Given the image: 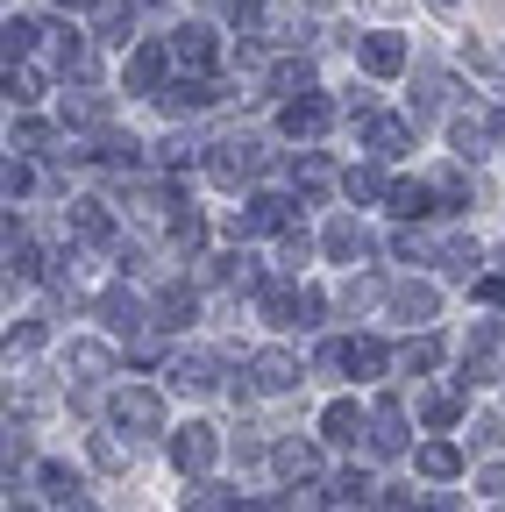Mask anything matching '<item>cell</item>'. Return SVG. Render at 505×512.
<instances>
[{
	"mask_svg": "<svg viewBox=\"0 0 505 512\" xmlns=\"http://www.w3.org/2000/svg\"><path fill=\"white\" fill-rule=\"evenodd\" d=\"M72 370L93 384V377H107V370H114V356H107L100 342H72Z\"/></svg>",
	"mask_w": 505,
	"mask_h": 512,
	"instance_id": "obj_35",
	"label": "cell"
},
{
	"mask_svg": "<svg viewBox=\"0 0 505 512\" xmlns=\"http://www.w3.org/2000/svg\"><path fill=\"white\" fill-rule=\"evenodd\" d=\"M434 192H441V207H470V178H463V171H441Z\"/></svg>",
	"mask_w": 505,
	"mask_h": 512,
	"instance_id": "obj_43",
	"label": "cell"
},
{
	"mask_svg": "<svg viewBox=\"0 0 505 512\" xmlns=\"http://www.w3.org/2000/svg\"><path fill=\"white\" fill-rule=\"evenodd\" d=\"M285 264H306V228H285Z\"/></svg>",
	"mask_w": 505,
	"mask_h": 512,
	"instance_id": "obj_51",
	"label": "cell"
},
{
	"mask_svg": "<svg viewBox=\"0 0 505 512\" xmlns=\"http://www.w3.org/2000/svg\"><path fill=\"white\" fill-rule=\"evenodd\" d=\"M321 434H328L335 448H356V434H370V420H363V406H356V399H335V406L321 413Z\"/></svg>",
	"mask_w": 505,
	"mask_h": 512,
	"instance_id": "obj_17",
	"label": "cell"
},
{
	"mask_svg": "<svg viewBox=\"0 0 505 512\" xmlns=\"http://www.w3.org/2000/svg\"><path fill=\"white\" fill-rule=\"evenodd\" d=\"M114 427L121 434H157L164 427V399L150 392V384H129V392L114 399Z\"/></svg>",
	"mask_w": 505,
	"mask_h": 512,
	"instance_id": "obj_6",
	"label": "cell"
},
{
	"mask_svg": "<svg viewBox=\"0 0 505 512\" xmlns=\"http://www.w3.org/2000/svg\"><path fill=\"white\" fill-rule=\"evenodd\" d=\"M57 8H93V0H57Z\"/></svg>",
	"mask_w": 505,
	"mask_h": 512,
	"instance_id": "obj_53",
	"label": "cell"
},
{
	"mask_svg": "<svg viewBox=\"0 0 505 512\" xmlns=\"http://www.w3.org/2000/svg\"><path fill=\"white\" fill-rule=\"evenodd\" d=\"M370 491H377V484H370V477H363V470H342V477H335V484H328V505H335V512H349V505H363V498H370Z\"/></svg>",
	"mask_w": 505,
	"mask_h": 512,
	"instance_id": "obj_33",
	"label": "cell"
},
{
	"mask_svg": "<svg viewBox=\"0 0 505 512\" xmlns=\"http://www.w3.org/2000/svg\"><path fill=\"white\" fill-rule=\"evenodd\" d=\"M157 164H164V171H185V164H193V143H185V136L157 143Z\"/></svg>",
	"mask_w": 505,
	"mask_h": 512,
	"instance_id": "obj_44",
	"label": "cell"
},
{
	"mask_svg": "<svg viewBox=\"0 0 505 512\" xmlns=\"http://www.w3.org/2000/svg\"><path fill=\"white\" fill-rule=\"evenodd\" d=\"M399 363L420 377V370H434V363H441V342H434V335H420V342H406V349H399Z\"/></svg>",
	"mask_w": 505,
	"mask_h": 512,
	"instance_id": "obj_39",
	"label": "cell"
},
{
	"mask_svg": "<svg viewBox=\"0 0 505 512\" xmlns=\"http://www.w3.org/2000/svg\"><path fill=\"white\" fill-rule=\"evenodd\" d=\"M356 57H363V72H370V79H399V72H406V36L377 29V36L356 43Z\"/></svg>",
	"mask_w": 505,
	"mask_h": 512,
	"instance_id": "obj_10",
	"label": "cell"
},
{
	"mask_svg": "<svg viewBox=\"0 0 505 512\" xmlns=\"http://www.w3.org/2000/svg\"><path fill=\"white\" fill-rule=\"evenodd\" d=\"M363 143L377 157H406L413 150V121L406 114H363Z\"/></svg>",
	"mask_w": 505,
	"mask_h": 512,
	"instance_id": "obj_12",
	"label": "cell"
},
{
	"mask_svg": "<svg viewBox=\"0 0 505 512\" xmlns=\"http://www.w3.org/2000/svg\"><path fill=\"white\" fill-rule=\"evenodd\" d=\"M249 377H257V392H292V384H299V356L292 349H257V356H249Z\"/></svg>",
	"mask_w": 505,
	"mask_h": 512,
	"instance_id": "obj_14",
	"label": "cell"
},
{
	"mask_svg": "<svg viewBox=\"0 0 505 512\" xmlns=\"http://www.w3.org/2000/svg\"><path fill=\"white\" fill-rule=\"evenodd\" d=\"M0 185H8V207H15V200H22V192L36 185V171H29L22 157H8V178H0Z\"/></svg>",
	"mask_w": 505,
	"mask_h": 512,
	"instance_id": "obj_45",
	"label": "cell"
},
{
	"mask_svg": "<svg viewBox=\"0 0 505 512\" xmlns=\"http://www.w3.org/2000/svg\"><path fill=\"white\" fill-rule=\"evenodd\" d=\"M171 57L185 64V72H214V36L200 22H185V29H171Z\"/></svg>",
	"mask_w": 505,
	"mask_h": 512,
	"instance_id": "obj_16",
	"label": "cell"
},
{
	"mask_svg": "<svg viewBox=\"0 0 505 512\" xmlns=\"http://www.w3.org/2000/svg\"><path fill=\"white\" fill-rule=\"evenodd\" d=\"M449 143H456V157H484V150L498 143V114H484V107L456 114V121H449Z\"/></svg>",
	"mask_w": 505,
	"mask_h": 512,
	"instance_id": "obj_11",
	"label": "cell"
},
{
	"mask_svg": "<svg viewBox=\"0 0 505 512\" xmlns=\"http://www.w3.org/2000/svg\"><path fill=\"white\" fill-rule=\"evenodd\" d=\"M370 448H377V456H399V448H406V413H399V399H385V406L370 413Z\"/></svg>",
	"mask_w": 505,
	"mask_h": 512,
	"instance_id": "obj_18",
	"label": "cell"
},
{
	"mask_svg": "<svg viewBox=\"0 0 505 512\" xmlns=\"http://www.w3.org/2000/svg\"><path fill=\"white\" fill-rule=\"evenodd\" d=\"M171 242H178V249H200V242H207V221H200L193 207H178V214H171Z\"/></svg>",
	"mask_w": 505,
	"mask_h": 512,
	"instance_id": "obj_38",
	"label": "cell"
},
{
	"mask_svg": "<svg viewBox=\"0 0 505 512\" xmlns=\"http://www.w3.org/2000/svg\"><path fill=\"white\" fill-rule=\"evenodd\" d=\"M36 36H43L36 22H15V15H8V29H0V43H8V64H22V57L36 50Z\"/></svg>",
	"mask_w": 505,
	"mask_h": 512,
	"instance_id": "obj_37",
	"label": "cell"
},
{
	"mask_svg": "<svg viewBox=\"0 0 505 512\" xmlns=\"http://www.w3.org/2000/svg\"><path fill=\"white\" fill-rule=\"evenodd\" d=\"M271 463H278V477H313V470H321V448H313V441H278L271 448Z\"/></svg>",
	"mask_w": 505,
	"mask_h": 512,
	"instance_id": "obj_22",
	"label": "cell"
},
{
	"mask_svg": "<svg viewBox=\"0 0 505 512\" xmlns=\"http://www.w3.org/2000/svg\"><path fill=\"white\" fill-rule=\"evenodd\" d=\"M321 370L377 377V370H385V342H377V335H356V342H328V349H321Z\"/></svg>",
	"mask_w": 505,
	"mask_h": 512,
	"instance_id": "obj_5",
	"label": "cell"
},
{
	"mask_svg": "<svg viewBox=\"0 0 505 512\" xmlns=\"http://www.w3.org/2000/svg\"><path fill=\"white\" fill-rule=\"evenodd\" d=\"M434 264L449 271V278H477L484 256H477V242H470V235H441V242H434Z\"/></svg>",
	"mask_w": 505,
	"mask_h": 512,
	"instance_id": "obj_19",
	"label": "cell"
},
{
	"mask_svg": "<svg viewBox=\"0 0 505 512\" xmlns=\"http://www.w3.org/2000/svg\"><path fill=\"white\" fill-rule=\"evenodd\" d=\"M8 512H29V505H8Z\"/></svg>",
	"mask_w": 505,
	"mask_h": 512,
	"instance_id": "obj_55",
	"label": "cell"
},
{
	"mask_svg": "<svg viewBox=\"0 0 505 512\" xmlns=\"http://www.w3.org/2000/svg\"><path fill=\"white\" fill-rule=\"evenodd\" d=\"M477 491H484V498H505V463H491V470L477 477Z\"/></svg>",
	"mask_w": 505,
	"mask_h": 512,
	"instance_id": "obj_50",
	"label": "cell"
},
{
	"mask_svg": "<svg viewBox=\"0 0 505 512\" xmlns=\"http://www.w3.org/2000/svg\"><path fill=\"white\" fill-rule=\"evenodd\" d=\"M65 121H86V128H100V121H107V107H100L93 93H65Z\"/></svg>",
	"mask_w": 505,
	"mask_h": 512,
	"instance_id": "obj_41",
	"label": "cell"
},
{
	"mask_svg": "<svg viewBox=\"0 0 505 512\" xmlns=\"http://www.w3.org/2000/svg\"><path fill=\"white\" fill-rule=\"evenodd\" d=\"M385 306H392L399 320H434V306H441V299H434V285H392V299H385Z\"/></svg>",
	"mask_w": 505,
	"mask_h": 512,
	"instance_id": "obj_28",
	"label": "cell"
},
{
	"mask_svg": "<svg viewBox=\"0 0 505 512\" xmlns=\"http://www.w3.org/2000/svg\"><path fill=\"white\" fill-rule=\"evenodd\" d=\"M456 470H463V448H456V441H427V448H420V477H427V484H449Z\"/></svg>",
	"mask_w": 505,
	"mask_h": 512,
	"instance_id": "obj_23",
	"label": "cell"
},
{
	"mask_svg": "<svg viewBox=\"0 0 505 512\" xmlns=\"http://www.w3.org/2000/svg\"><path fill=\"white\" fill-rule=\"evenodd\" d=\"M65 214H72V235H79V242H107V235H114V221H107L100 200H72Z\"/></svg>",
	"mask_w": 505,
	"mask_h": 512,
	"instance_id": "obj_27",
	"label": "cell"
},
{
	"mask_svg": "<svg viewBox=\"0 0 505 512\" xmlns=\"http://www.w3.org/2000/svg\"><path fill=\"white\" fill-rule=\"evenodd\" d=\"M434 512H456V505H434Z\"/></svg>",
	"mask_w": 505,
	"mask_h": 512,
	"instance_id": "obj_54",
	"label": "cell"
},
{
	"mask_svg": "<svg viewBox=\"0 0 505 512\" xmlns=\"http://www.w3.org/2000/svg\"><path fill=\"white\" fill-rule=\"evenodd\" d=\"M321 242H328V256H335V264H363V256H370V228H363L356 214H335Z\"/></svg>",
	"mask_w": 505,
	"mask_h": 512,
	"instance_id": "obj_15",
	"label": "cell"
},
{
	"mask_svg": "<svg viewBox=\"0 0 505 512\" xmlns=\"http://www.w3.org/2000/svg\"><path fill=\"white\" fill-rule=\"evenodd\" d=\"M193 313H200V299L185 292V285H171V292L157 299V328H185V320H193Z\"/></svg>",
	"mask_w": 505,
	"mask_h": 512,
	"instance_id": "obj_32",
	"label": "cell"
},
{
	"mask_svg": "<svg viewBox=\"0 0 505 512\" xmlns=\"http://www.w3.org/2000/svg\"><path fill=\"white\" fill-rule=\"evenodd\" d=\"M171 384H178V392H214V384H221V363H214V356H178Z\"/></svg>",
	"mask_w": 505,
	"mask_h": 512,
	"instance_id": "obj_25",
	"label": "cell"
},
{
	"mask_svg": "<svg viewBox=\"0 0 505 512\" xmlns=\"http://www.w3.org/2000/svg\"><path fill=\"white\" fill-rule=\"evenodd\" d=\"M43 271V249L15 228V214H8V278H36Z\"/></svg>",
	"mask_w": 505,
	"mask_h": 512,
	"instance_id": "obj_30",
	"label": "cell"
},
{
	"mask_svg": "<svg viewBox=\"0 0 505 512\" xmlns=\"http://www.w3.org/2000/svg\"><path fill=\"white\" fill-rule=\"evenodd\" d=\"M100 320H107V335H143V328H157L150 306H143L136 292H100Z\"/></svg>",
	"mask_w": 505,
	"mask_h": 512,
	"instance_id": "obj_13",
	"label": "cell"
},
{
	"mask_svg": "<svg viewBox=\"0 0 505 512\" xmlns=\"http://www.w3.org/2000/svg\"><path fill=\"white\" fill-rule=\"evenodd\" d=\"M470 441H477V448H498V441H505V427H498V420H477V427H470Z\"/></svg>",
	"mask_w": 505,
	"mask_h": 512,
	"instance_id": "obj_49",
	"label": "cell"
},
{
	"mask_svg": "<svg viewBox=\"0 0 505 512\" xmlns=\"http://www.w3.org/2000/svg\"><path fill=\"white\" fill-rule=\"evenodd\" d=\"M214 456H221V441H214V427H207V420H193V427H178V434H171V463H178L185 477H207V470H214Z\"/></svg>",
	"mask_w": 505,
	"mask_h": 512,
	"instance_id": "obj_4",
	"label": "cell"
},
{
	"mask_svg": "<svg viewBox=\"0 0 505 512\" xmlns=\"http://www.w3.org/2000/svg\"><path fill=\"white\" fill-rule=\"evenodd\" d=\"M491 377H505V335L477 328L470 349H463V384H491Z\"/></svg>",
	"mask_w": 505,
	"mask_h": 512,
	"instance_id": "obj_8",
	"label": "cell"
},
{
	"mask_svg": "<svg viewBox=\"0 0 505 512\" xmlns=\"http://www.w3.org/2000/svg\"><path fill=\"white\" fill-rule=\"evenodd\" d=\"M434 8H449V0H434Z\"/></svg>",
	"mask_w": 505,
	"mask_h": 512,
	"instance_id": "obj_56",
	"label": "cell"
},
{
	"mask_svg": "<svg viewBox=\"0 0 505 512\" xmlns=\"http://www.w3.org/2000/svg\"><path fill=\"white\" fill-rule=\"evenodd\" d=\"M129 29H136V8H129V0H93V36H100V43H129Z\"/></svg>",
	"mask_w": 505,
	"mask_h": 512,
	"instance_id": "obj_20",
	"label": "cell"
},
{
	"mask_svg": "<svg viewBox=\"0 0 505 512\" xmlns=\"http://www.w3.org/2000/svg\"><path fill=\"white\" fill-rule=\"evenodd\" d=\"M57 512H93V505L86 498H57Z\"/></svg>",
	"mask_w": 505,
	"mask_h": 512,
	"instance_id": "obj_52",
	"label": "cell"
},
{
	"mask_svg": "<svg viewBox=\"0 0 505 512\" xmlns=\"http://www.w3.org/2000/svg\"><path fill=\"white\" fill-rule=\"evenodd\" d=\"M143 8H157V0H143Z\"/></svg>",
	"mask_w": 505,
	"mask_h": 512,
	"instance_id": "obj_57",
	"label": "cell"
},
{
	"mask_svg": "<svg viewBox=\"0 0 505 512\" xmlns=\"http://www.w3.org/2000/svg\"><path fill=\"white\" fill-rule=\"evenodd\" d=\"M385 200H392V214H399V221H420V214H434L441 192H434V185H420V178H399Z\"/></svg>",
	"mask_w": 505,
	"mask_h": 512,
	"instance_id": "obj_21",
	"label": "cell"
},
{
	"mask_svg": "<svg viewBox=\"0 0 505 512\" xmlns=\"http://www.w3.org/2000/svg\"><path fill=\"white\" fill-rule=\"evenodd\" d=\"M463 392H470L463 377H456V392H427V399H420V420H427V427H456V420H463Z\"/></svg>",
	"mask_w": 505,
	"mask_h": 512,
	"instance_id": "obj_26",
	"label": "cell"
},
{
	"mask_svg": "<svg viewBox=\"0 0 505 512\" xmlns=\"http://www.w3.org/2000/svg\"><path fill=\"white\" fill-rule=\"evenodd\" d=\"M271 86H278V93H292V86L306 93V64H271Z\"/></svg>",
	"mask_w": 505,
	"mask_h": 512,
	"instance_id": "obj_46",
	"label": "cell"
},
{
	"mask_svg": "<svg viewBox=\"0 0 505 512\" xmlns=\"http://www.w3.org/2000/svg\"><path fill=\"white\" fill-rule=\"evenodd\" d=\"M470 292H477V299H484V306H505V278H491V271H484V278H477V285H470Z\"/></svg>",
	"mask_w": 505,
	"mask_h": 512,
	"instance_id": "obj_48",
	"label": "cell"
},
{
	"mask_svg": "<svg viewBox=\"0 0 505 512\" xmlns=\"http://www.w3.org/2000/svg\"><path fill=\"white\" fill-rule=\"evenodd\" d=\"M207 171H214V185H228V192H235V185H249V178L264 171V150L249 143V136H228V143H214Z\"/></svg>",
	"mask_w": 505,
	"mask_h": 512,
	"instance_id": "obj_2",
	"label": "cell"
},
{
	"mask_svg": "<svg viewBox=\"0 0 505 512\" xmlns=\"http://www.w3.org/2000/svg\"><path fill=\"white\" fill-rule=\"evenodd\" d=\"M57 72H65V79H93V43H86L79 29H72V36L57 29Z\"/></svg>",
	"mask_w": 505,
	"mask_h": 512,
	"instance_id": "obj_24",
	"label": "cell"
},
{
	"mask_svg": "<svg viewBox=\"0 0 505 512\" xmlns=\"http://www.w3.org/2000/svg\"><path fill=\"white\" fill-rule=\"evenodd\" d=\"M342 185H349V200H377V192H392V185H385V178H377L370 164H356V171H349Z\"/></svg>",
	"mask_w": 505,
	"mask_h": 512,
	"instance_id": "obj_42",
	"label": "cell"
},
{
	"mask_svg": "<svg viewBox=\"0 0 505 512\" xmlns=\"http://www.w3.org/2000/svg\"><path fill=\"white\" fill-rule=\"evenodd\" d=\"M214 8H221V15H235V22H257L271 0H214Z\"/></svg>",
	"mask_w": 505,
	"mask_h": 512,
	"instance_id": "obj_47",
	"label": "cell"
},
{
	"mask_svg": "<svg viewBox=\"0 0 505 512\" xmlns=\"http://www.w3.org/2000/svg\"><path fill=\"white\" fill-rule=\"evenodd\" d=\"M185 512H242V498L228 484H193L185 491Z\"/></svg>",
	"mask_w": 505,
	"mask_h": 512,
	"instance_id": "obj_31",
	"label": "cell"
},
{
	"mask_svg": "<svg viewBox=\"0 0 505 512\" xmlns=\"http://www.w3.org/2000/svg\"><path fill=\"white\" fill-rule=\"evenodd\" d=\"M328 121H335V107H328L321 93H299V100H285V107H278V128H285L292 143H313Z\"/></svg>",
	"mask_w": 505,
	"mask_h": 512,
	"instance_id": "obj_7",
	"label": "cell"
},
{
	"mask_svg": "<svg viewBox=\"0 0 505 512\" xmlns=\"http://www.w3.org/2000/svg\"><path fill=\"white\" fill-rule=\"evenodd\" d=\"M292 185L306 192V200H321V192H328V157H313V150H306V157L292 164Z\"/></svg>",
	"mask_w": 505,
	"mask_h": 512,
	"instance_id": "obj_34",
	"label": "cell"
},
{
	"mask_svg": "<svg viewBox=\"0 0 505 512\" xmlns=\"http://www.w3.org/2000/svg\"><path fill=\"white\" fill-rule=\"evenodd\" d=\"M292 228V200H278V192H257V200H242L228 214V235L249 242V235H285Z\"/></svg>",
	"mask_w": 505,
	"mask_h": 512,
	"instance_id": "obj_1",
	"label": "cell"
},
{
	"mask_svg": "<svg viewBox=\"0 0 505 512\" xmlns=\"http://www.w3.org/2000/svg\"><path fill=\"white\" fill-rule=\"evenodd\" d=\"M221 100V86L207 79V72H193V79H171L164 93H157V107L171 114V121H185V114H200V107H214Z\"/></svg>",
	"mask_w": 505,
	"mask_h": 512,
	"instance_id": "obj_9",
	"label": "cell"
},
{
	"mask_svg": "<svg viewBox=\"0 0 505 512\" xmlns=\"http://www.w3.org/2000/svg\"><path fill=\"white\" fill-rule=\"evenodd\" d=\"M79 157H100V164H114V171H129V164H143V143H136V136H114V128H107V136H100L93 150H79Z\"/></svg>",
	"mask_w": 505,
	"mask_h": 512,
	"instance_id": "obj_29",
	"label": "cell"
},
{
	"mask_svg": "<svg viewBox=\"0 0 505 512\" xmlns=\"http://www.w3.org/2000/svg\"><path fill=\"white\" fill-rule=\"evenodd\" d=\"M8 100H15V107L43 100V72H29V64H8Z\"/></svg>",
	"mask_w": 505,
	"mask_h": 512,
	"instance_id": "obj_36",
	"label": "cell"
},
{
	"mask_svg": "<svg viewBox=\"0 0 505 512\" xmlns=\"http://www.w3.org/2000/svg\"><path fill=\"white\" fill-rule=\"evenodd\" d=\"M171 64H178V57H171V43H136V50H129V72H121V86L143 93V100H157Z\"/></svg>",
	"mask_w": 505,
	"mask_h": 512,
	"instance_id": "obj_3",
	"label": "cell"
},
{
	"mask_svg": "<svg viewBox=\"0 0 505 512\" xmlns=\"http://www.w3.org/2000/svg\"><path fill=\"white\" fill-rule=\"evenodd\" d=\"M43 143H50V128H43V121H29V114H22V121H15V136H8V150H22V157H36V150H43Z\"/></svg>",
	"mask_w": 505,
	"mask_h": 512,
	"instance_id": "obj_40",
	"label": "cell"
}]
</instances>
